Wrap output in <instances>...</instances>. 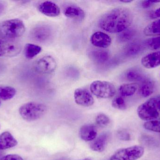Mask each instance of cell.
I'll use <instances>...</instances> for the list:
<instances>
[{"instance_id":"7c38bea8","label":"cell","mask_w":160,"mask_h":160,"mask_svg":"<svg viewBox=\"0 0 160 160\" xmlns=\"http://www.w3.org/2000/svg\"><path fill=\"white\" fill-rule=\"evenodd\" d=\"M38 10L42 14L49 17H56L60 15L61 9L55 3L45 1L39 4Z\"/></svg>"},{"instance_id":"3957f363","label":"cell","mask_w":160,"mask_h":160,"mask_svg":"<svg viewBox=\"0 0 160 160\" xmlns=\"http://www.w3.org/2000/svg\"><path fill=\"white\" fill-rule=\"evenodd\" d=\"M25 25L21 20L12 19L0 23V34L4 37L14 39L25 33Z\"/></svg>"},{"instance_id":"836d02e7","label":"cell","mask_w":160,"mask_h":160,"mask_svg":"<svg viewBox=\"0 0 160 160\" xmlns=\"http://www.w3.org/2000/svg\"><path fill=\"white\" fill-rule=\"evenodd\" d=\"M150 17L152 19L160 18V7L154 10L150 14Z\"/></svg>"},{"instance_id":"7402d4cb","label":"cell","mask_w":160,"mask_h":160,"mask_svg":"<svg viewBox=\"0 0 160 160\" xmlns=\"http://www.w3.org/2000/svg\"><path fill=\"white\" fill-rule=\"evenodd\" d=\"M143 33L147 36H160V19L156 20L148 24L143 30Z\"/></svg>"},{"instance_id":"4316f807","label":"cell","mask_w":160,"mask_h":160,"mask_svg":"<svg viewBox=\"0 0 160 160\" xmlns=\"http://www.w3.org/2000/svg\"><path fill=\"white\" fill-rule=\"evenodd\" d=\"M145 47L151 50L160 49V36L149 39L144 42Z\"/></svg>"},{"instance_id":"cb8c5ba5","label":"cell","mask_w":160,"mask_h":160,"mask_svg":"<svg viewBox=\"0 0 160 160\" xmlns=\"http://www.w3.org/2000/svg\"><path fill=\"white\" fill-rule=\"evenodd\" d=\"M42 50V48L38 45L32 43H28L24 48V54L27 59H32Z\"/></svg>"},{"instance_id":"7a4b0ae2","label":"cell","mask_w":160,"mask_h":160,"mask_svg":"<svg viewBox=\"0 0 160 160\" xmlns=\"http://www.w3.org/2000/svg\"><path fill=\"white\" fill-rule=\"evenodd\" d=\"M47 111V107L43 103L29 102L22 105L19 109L20 115L28 122L38 120Z\"/></svg>"},{"instance_id":"83f0119b","label":"cell","mask_w":160,"mask_h":160,"mask_svg":"<svg viewBox=\"0 0 160 160\" xmlns=\"http://www.w3.org/2000/svg\"><path fill=\"white\" fill-rule=\"evenodd\" d=\"M143 126L148 130L160 133V121L157 120L148 121L144 123Z\"/></svg>"},{"instance_id":"ab89813d","label":"cell","mask_w":160,"mask_h":160,"mask_svg":"<svg viewBox=\"0 0 160 160\" xmlns=\"http://www.w3.org/2000/svg\"><path fill=\"white\" fill-rule=\"evenodd\" d=\"M65 160V159H60V160Z\"/></svg>"},{"instance_id":"8992f818","label":"cell","mask_w":160,"mask_h":160,"mask_svg":"<svg viewBox=\"0 0 160 160\" xmlns=\"http://www.w3.org/2000/svg\"><path fill=\"white\" fill-rule=\"evenodd\" d=\"M144 148L141 146H133L118 149L111 157L110 160H137L142 157Z\"/></svg>"},{"instance_id":"8fae6325","label":"cell","mask_w":160,"mask_h":160,"mask_svg":"<svg viewBox=\"0 0 160 160\" xmlns=\"http://www.w3.org/2000/svg\"><path fill=\"white\" fill-rule=\"evenodd\" d=\"M90 41L93 46L100 48H107L112 43V39L108 34L102 32L93 34L90 37Z\"/></svg>"},{"instance_id":"8d00e7d4","label":"cell","mask_w":160,"mask_h":160,"mask_svg":"<svg viewBox=\"0 0 160 160\" xmlns=\"http://www.w3.org/2000/svg\"><path fill=\"white\" fill-rule=\"evenodd\" d=\"M120 2L123 3H131L132 2V0H120Z\"/></svg>"},{"instance_id":"603a6c76","label":"cell","mask_w":160,"mask_h":160,"mask_svg":"<svg viewBox=\"0 0 160 160\" xmlns=\"http://www.w3.org/2000/svg\"><path fill=\"white\" fill-rule=\"evenodd\" d=\"M137 83L125 84L119 88V93L122 97H128L133 95L138 88Z\"/></svg>"},{"instance_id":"4dcf8cb0","label":"cell","mask_w":160,"mask_h":160,"mask_svg":"<svg viewBox=\"0 0 160 160\" xmlns=\"http://www.w3.org/2000/svg\"><path fill=\"white\" fill-rule=\"evenodd\" d=\"M118 138L121 141H129L131 140L130 133L126 130H120L118 132Z\"/></svg>"},{"instance_id":"484cf974","label":"cell","mask_w":160,"mask_h":160,"mask_svg":"<svg viewBox=\"0 0 160 160\" xmlns=\"http://www.w3.org/2000/svg\"><path fill=\"white\" fill-rule=\"evenodd\" d=\"M136 34V30L134 28H128L119 33L118 36V41L123 43L130 41Z\"/></svg>"},{"instance_id":"5bb4252c","label":"cell","mask_w":160,"mask_h":160,"mask_svg":"<svg viewBox=\"0 0 160 160\" xmlns=\"http://www.w3.org/2000/svg\"><path fill=\"white\" fill-rule=\"evenodd\" d=\"M143 66L147 69H153L160 66V51L147 54L141 60Z\"/></svg>"},{"instance_id":"74e56055","label":"cell","mask_w":160,"mask_h":160,"mask_svg":"<svg viewBox=\"0 0 160 160\" xmlns=\"http://www.w3.org/2000/svg\"><path fill=\"white\" fill-rule=\"evenodd\" d=\"M82 160H91L89 159H85Z\"/></svg>"},{"instance_id":"e575fe53","label":"cell","mask_w":160,"mask_h":160,"mask_svg":"<svg viewBox=\"0 0 160 160\" xmlns=\"http://www.w3.org/2000/svg\"><path fill=\"white\" fill-rule=\"evenodd\" d=\"M7 9V4L3 1H0V16L2 15Z\"/></svg>"},{"instance_id":"ffe728a7","label":"cell","mask_w":160,"mask_h":160,"mask_svg":"<svg viewBox=\"0 0 160 160\" xmlns=\"http://www.w3.org/2000/svg\"><path fill=\"white\" fill-rule=\"evenodd\" d=\"M154 90L155 84L147 78L141 83L139 87V95L143 97H148L153 94Z\"/></svg>"},{"instance_id":"ba28073f","label":"cell","mask_w":160,"mask_h":160,"mask_svg":"<svg viewBox=\"0 0 160 160\" xmlns=\"http://www.w3.org/2000/svg\"><path fill=\"white\" fill-rule=\"evenodd\" d=\"M57 64L55 59L50 55L45 56L38 60L35 64L37 72L41 74H50L55 71Z\"/></svg>"},{"instance_id":"6da1fadb","label":"cell","mask_w":160,"mask_h":160,"mask_svg":"<svg viewBox=\"0 0 160 160\" xmlns=\"http://www.w3.org/2000/svg\"><path fill=\"white\" fill-rule=\"evenodd\" d=\"M133 15L128 8H116L102 16L98 22L100 28L109 33L118 34L129 28Z\"/></svg>"},{"instance_id":"2e32d148","label":"cell","mask_w":160,"mask_h":160,"mask_svg":"<svg viewBox=\"0 0 160 160\" xmlns=\"http://www.w3.org/2000/svg\"><path fill=\"white\" fill-rule=\"evenodd\" d=\"M64 14L66 17L70 18L82 20L85 18L84 11L80 7L76 5H69L65 8Z\"/></svg>"},{"instance_id":"f1b7e54d","label":"cell","mask_w":160,"mask_h":160,"mask_svg":"<svg viewBox=\"0 0 160 160\" xmlns=\"http://www.w3.org/2000/svg\"><path fill=\"white\" fill-rule=\"evenodd\" d=\"M96 122L101 127H105L110 124V119L106 115L100 113L96 117Z\"/></svg>"},{"instance_id":"ac0fdd59","label":"cell","mask_w":160,"mask_h":160,"mask_svg":"<svg viewBox=\"0 0 160 160\" xmlns=\"http://www.w3.org/2000/svg\"><path fill=\"white\" fill-rule=\"evenodd\" d=\"M109 137V135L106 133L102 134L96 138L90 144V147L91 150L95 152H103L106 148Z\"/></svg>"},{"instance_id":"9c48e42d","label":"cell","mask_w":160,"mask_h":160,"mask_svg":"<svg viewBox=\"0 0 160 160\" xmlns=\"http://www.w3.org/2000/svg\"><path fill=\"white\" fill-rule=\"evenodd\" d=\"M21 49L18 42L0 39V56L13 57L18 54Z\"/></svg>"},{"instance_id":"1f68e13d","label":"cell","mask_w":160,"mask_h":160,"mask_svg":"<svg viewBox=\"0 0 160 160\" xmlns=\"http://www.w3.org/2000/svg\"><path fill=\"white\" fill-rule=\"evenodd\" d=\"M159 3L160 1H143L141 2V5L143 8H148Z\"/></svg>"},{"instance_id":"f546056e","label":"cell","mask_w":160,"mask_h":160,"mask_svg":"<svg viewBox=\"0 0 160 160\" xmlns=\"http://www.w3.org/2000/svg\"><path fill=\"white\" fill-rule=\"evenodd\" d=\"M112 106L114 108L122 111L126 110L127 108L126 101L121 96L116 97L113 100Z\"/></svg>"},{"instance_id":"30bf717a","label":"cell","mask_w":160,"mask_h":160,"mask_svg":"<svg viewBox=\"0 0 160 160\" xmlns=\"http://www.w3.org/2000/svg\"><path fill=\"white\" fill-rule=\"evenodd\" d=\"M74 99L78 105L83 107H90L94 104V99L90 92L84 88H78L74 92Z\"/></svg>"},{"instance_id":"e0dca14e","label":"cell","mask_w":160,"mask_h":160,"mask_svg":"<svg viewBox=\"0 0 160 160\" xmlns=\"http://www.w3.org/2000/svg\"><path fill=\"white\" fill-rule=\"evenodd\" d=\"M18 143L17 140L8 132H5L0 135V150L12 148Z\"/></svg>"},{"instance_id":"277c9868","label":"cell","mask_w":160,"mask_h":160,"mask_svg":"<svg viewBox=\"0 0 160 160\" xmlns=\"http://www.w3.org/2000/svg\"><path fill=\"white\" fill-rule=\"evenodd\" d=\"M90 90L98 98L108 99L115 95L116 90L112 83L105 81L96 80L90 85Z\"/></svg>"},{"instance_id":"60d3db41","label":"cell","mask_w":160,"mask_h":160,"mask_svg":"<svg viewBox=\"0 0 160 160\" xmlns=\"http://www.w3.org/2000/svg\"><path fill=\"white\" fill-rule=\"evenodd\" d=\"M0 128H1V126H0Z\"/></svg>"},{"instance_id":"9a60e30c","label":"cell","mask_w":160,"mask_h":160,"mask_svg":"<svg viewBox=\"0 0 160 160\" xmlns=\"http://www.w3.org/2000/svg\"><path fill=\"white\" fill-rule=\"evenodd\" d=\"M79 134L82 140L85 142H89L96 139L98 134V130L95 125L86 124L81 127Z\"/></svg>"},{"instance_id":"d6986e66","label":"cell","mask_w":160,"mask_h":160,"mask_svg":"<svg viewBox=\"0 0 160 160\" xmlns=\"http://www.w3.org/2000/svg\"><path fill=\"white\" fill-rule=\"evenodd\" d=\"M88 56L94 62L102 64L109 60L110 54L108 51L105 50H93L88 53Z\"/></svg>"},{"instance_id":"d590c367","label":"cell","mask_w":160,"mask_h":160,"mask_svg":"<svg viewBox=\"0 0 160 160\" xmlns=\"http://www.w3.org/2000/svg\"><path fill=\"white\" fill-rule=\"evenodd\" d=\"M155 99L157 108H158V111H160V95L155 97Z\"/></svg>"},{"instance_id":"52a82bcc","label":"cell","mask_w":160,"mask_h":160,"mask_svg":"<svg viewBox=\"0 0 160 160\" xmlns=\"http://www.w3.org/2000/svg\"><path fill=\"white\" fill-rule=\"evenodd\" d=\"M53 34L50 26L47 24H42L36 26L31 31L30 37L34 41L46 43L52 38Z\"/></svg>"},{"instance_id":"5b68a950","label":"cell","mask_w":160,"mask_h":160,"mask_svg":"<svg viewBox=\"0 0 160 160\" xmlns=\"http://www.w3.org/2000/svg\"><path fill=\"white\" fill-rule=\"evenodd\" d=\"M138 116L144 121H153L159 116L155 97L151 98L140 105L137 109Z\"/></svg>"},{"instance_id":"d4e9b609","label":"cell","mask_w":160,"mask_h":160,"mask_svg":"<svg viewBox=\"0 0 160 160\" xmlns=\"http://www.w3.org/2000/svg\"><path fill=\"white\" fill-rule=\"evenodd\" d=\"M16 89L12 86L0 85V99L8 101L13 98L16 95Z\"/></svg>"},{"instance_id":"4fadbf2b","label":"cell","mask_w":160,"mask_h":160,"mask_svg":"<svg viewBox=\"0 0 160 160\" xmlns=\"http://www.w3.org/2000/svg\"><path fill=\"white\" fill-rule=\"evenodd\" d=\"M144 43L139 41L130 42L123 49V54L127 57H134L142 53L145 48Z\"/></svg>"},{"instance_id":"d6a6232c","label":"cell","mask_w":160,"mask_h":160,"mask_svg":"<svg viewBox=\"0 0 160 160\" xmlns=\"http://www.w3.org/2000/svg\"><path fill=\"white\" fill-rule=\"evenodd\" d=\"M0 160H23V159L18 155L10 154L4 156L0 158Z\"/></svg>"},{"instance_id":"44dd1931","label":"cell","mask_w":160,"mask_h":160,"mask_svg":"<svg viewBox=\"0 0 160 160\" xmlns=\"http://www.w3.org/2000/svg\"><path fill=\"white\" fill-rule=\"evenodd\" d=\"M125 77L128 80L131 82H140L144 80L147 78L146 76L137 69H130L126 72Z\"/></svg>"},{"instance_id":"f35d334b","label":"cell","mask_w":160,"mask_h":160,"mask_svg":"<svg viewBox=\"0 0 160 160\" xmlns=\"http://www.w3.org/2000/svg\"><path fill=\"white\" fill-rule=\"evenodd\" d=\"M1 99H0V106H1Z\"/></svg>"}]
</instances>
